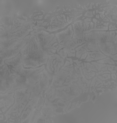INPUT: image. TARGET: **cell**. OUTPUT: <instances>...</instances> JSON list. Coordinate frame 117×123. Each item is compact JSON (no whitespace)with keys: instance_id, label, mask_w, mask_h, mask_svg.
<instances>
[{"instance_id":"obj_1","label":"cell","mask_w":117,"mask_h":123,"mask_svg":"<svg viewBox=\"0 0 117 123\" xmlns=\"http://www.w3.org/2000/svg\"><path fill=\"white\" fill-rule=\"evenodd\" d=\"M28 43L21 50L22 65L25 68H36L47 63L48 57L41 51L35 36L28 39Z\"/></svg>"},{"instance_id":"obj_2","label":"cell","mask_w":117,"mask_h":123,"mask_svg":"<svg viewBox=\"0 0 117 123\" xmlns=\"http://www.w3.org/2000/svg\"><path fill=\"white\" fill-rule=\"evenodd\" d=\"M27 42V41L21 40L12 47L5 50L0 51L1 61H4L5 60L12 58L16 56L19 54L20 50L26 45Z\"/></svg>"},{"instance_id":"obj_3","label":"cell","mask_w":117,"mask_h":123,"mask_svg":"<svg viewBox=\"0 0 117 123\" xmlns=\"http://www.w3.org/2000/svg\"><path fill=\"white\" fill-rule=\"evenodd\" d=\"M73 33V31L70 26L65 31L56 34V37L58 38L59 43L60 44V48L59 49L63 47L67 48L68 47L69 42L71 41V38L72 37Z\"/></svg>"}]
</instances>
